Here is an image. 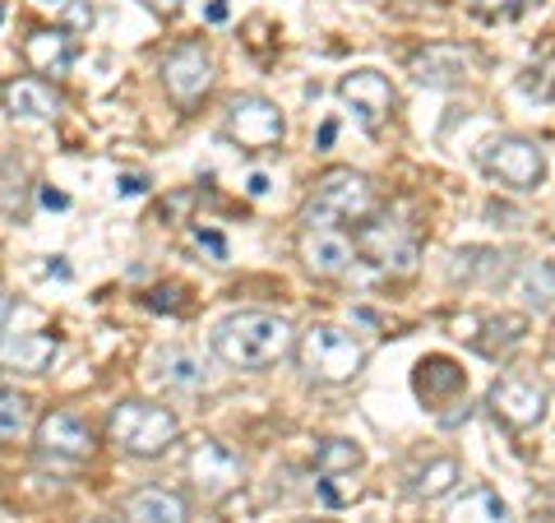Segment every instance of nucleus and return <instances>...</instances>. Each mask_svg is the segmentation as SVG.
<instances>
[{
    "instance_id": "1",
    "label": "nucleus",
    "mask_w": 555,
    "mask_h": 523,
    "mask_svg": "<svg viewBox=\"0 0 555 523\" xmlns=\"http://www.w3.org/2000/svg\"><path fill=\"white\" fill-rule=\"evenodd\" d=\"M292 343H297V329L273 310H232L228 320L214 324V353L236 371L278 366L292 353Z\"/></svg>"
},
{
    "instance_id": "2",
    "label": "nucleus",
    "mask_w": 555,
    "mask_h": 523,
    "mask_svg": "<svg viewBox=\"0 0 555 523\" xmlns=\"http://www.w3.org/2000/svg\"><path fill=\"white\" fill-rule=\"evenodd\" d=\"M292 353H297V366L306 371V380H315V385H352L366 371V347L338 324L301 329Z\"/></svg>"
},
{
    "instance_id": "3",
    "label": "nucleus",
    "mask_w": 555,
    "mask_h": 523,
    "mask_svg": "<svg viewBox=\"0 0 555 523\" xmlns=\"http://www.w3.org/2000/svg\"><path fill=\"white\" fill-rule=\"evenodd\" d=\"M107 435L130 459H163L181 441V417L163 404H149V398H126L120 408H112Z\"/></svg>"
},
{
    "instance_id": "4",
    "label": "nucleus",
    "mask_w": 555,
    "mask_h": 523,
    "mask_svg": "<svg viewBox=\"0 0 555 523\" xmlns=\"http://www.w3.org/2000/svg\"><path fill=\"white\" fill-rule=\"evenodd\" d=\"M375 214V186L352 167H334L315 181V195L306 204V228H343L366 222Z\"/></svg>"
},
{
    "instance_id": "5",
    "label": "nucleus",
    "mask_w": 555,
    "mask_h": 523,
    "mask_svg": "<svg viewBox=\"0 0 555 523\" xmlns=\"http://www.w3.org/2000/svg\"><path fill=\"white\" fill-rule=\"evenodd\" d=\"M481 171L491 181H500L505 190H537L546 177V153L542 144H532L524 135H500V139H486L481 153H477Z\"/></svg>"
},
{
    "instance_id": "6",
    "label": "nucleus",
    "mask_w": 555,
    "mask_h": 523,
    "mask_svg": "<svg viewBox=\"0 0 555 523\" xmlns=\"http://www.w3.org/2000/svg\"><path fill=\"white\" fill-rule=\"evenodd\" d=\"M222 130H228V139H232L236 149L264 153V149L283 144L287 120H283V112H278V102L250 93V98H236L232 107H228V126H222Z\"/></svg>"
},
{
    "instance_id": "7",
    "label": "nucleus",
    "mask_w": 555,
    "mask_h": 523,
    "mask_svg": "<svg viewBox=\"0 0 555 523\" xmlns=\"http://www.w3.org/2000/svg\"><path fill=\"white\" fill-rule=\"evenodd\" d=\"M190 482H195V492L204 500H222L232 496L241 482H246V459L236 455L232 445L222 441H199L195 449H190Z\"/></svg>"
},
{
    "instance_id": "8",
    "label": "nucleus",
    "mask_w": 555,
    "mask_h": 523,
    "mask_svg": "<svg viewBox=\"0 0 555 523\" xmlns=\"http://www.w3.org/2000/svg\"><path fill=\"white\" fill-rule=\"evenodd\" d=\"M546 404H551L546 385H537V380H528V375H500L491 385V394H486V408L514 431H528V426L542 422Z\"/></svg>"
},
{
    "instance_id": "9",
    "label": "nucleus",
    "mask_w": 555,
    "mask_h": 523,
    "mask_svg": "<svg viewBox=\"0 0 555 523\" xmlns=\"http://www.w3.org/2000/svg\"><path fill=\"white\" fill-rule=\"evenodd\" d=\"M163 84L167 93L181 102V107H190V102H199L208 89H214V56H208L204 42H185L177 47L171 56L163 61Z\"/></svg>"
},
{
    "instance_id": "10",
    "label": "nucleus",
    "mask_w": 555,
    "mask_h": 523,
    "mask_svg": "<svg viewBox=\"0 0 555 523\" xmlns=\"http://www.w3.org/2000/svg\"><path fill=\"white\" fill-rule=\"evenodd\" d=\"M338 98L357 112V120L371 135L385 126V116L393 112V84L379 75V69H352V75L338 79Z\"/></svg>"
},
{
    "instance_id": "11",
    "label": "nucleus",
    "mask_w": 555,
    "mask_h": 523,
    "mask_svg": "<svg viewBox=\"0 0 555 523\" xmlns=\"http://www.w3.org/2000/svg\"><path fill=\"white\" fill-rule=\"evenodd\" d=\"M38 449L51 459H65V463H83L93 455V431L79 422L75 412H47L38 422Z\"/></svg>"
},
{
    "instance_id": "12",
    "label": "nucleus",
    "mask_w": 555,
    "mask_h": 523,
    "mask_svg": "<svg viewBox=\"0 0 555 523\" xmlns=\"http://www.w3.org/2000/svg\"><path fill=\"white\" fill-rule=\"evenodd\" d=\"M301 259L315 278H343L352 269L357 246L343 237V228H306L301 237Z\"/></svg>"
},
{
    "instance_id": "13",
    "label": "nucleus",
    "mask_w": 555,
    "mask_h": 523,
    "mask_svg": "<svg viewBox=\"0 0 555 523\" xmlns=\"http://www.w3.org/2000/svg\"><path fill=\"white\" fill-rule=\"evenodd\" d=\"M0 98H5V112L14 120H56L61 116V93L38 75L10 79L5 89H0Z\"/></svg>"
},
{
    "instance_id": "14",
    "label": "nucleus",
    "mask_w": 555,
    "mask_h": 523,
    "mask_svg": "<svg viewBox=\"0 0 555 523\" xmlns=\"http://www.w3.org/2000/svg\"><path fill=\"white\" fill-rule=\"evenodd\" d=\"M56 353H61L56 334H10V329H0V366L42 375L47 366L56 361Z\"/></svg>"
},
{
    "instance_id": "15",
    "label": "nucleus",
    "mask_w": 555,
    "mask_h": 523,
    "mask_svg": "<svg viewBox=\"0 0 555 523\" xmlns=\"http://www.w3.org/2000/svg\"><path fill=\"white\" fill-rule=\"evenodd\" d=\"M126 523H190V505L167 486H139L126 496Z\"/></svg>"
},
{
    "instance_id": "16",
    "label": "nucleus",
    "mask_w": 555,
    "mask_h": 523,
    "mask_svg": "<svg viewBox=\"0 0 555 523\" xmlns=\"http://www.w3.org/2000/svg\"><path fill=\"white\" fill-rule=\"evenodd\" d=\"M24 61L38 69V75H65L75 65V38L65 28H38L24 42Z\"/></svg>"
},
{
    "instance_id": "17",
    "label": "nucleus",
    "mask_w": 555,
    "mask_h": 523,
    "mask_svg": "<svg viewBox=\"0 0 555 523\" xmlns=\"http://www.w3.org/2000/svg\"><path fill=\"white\" fill-rule=\"evenodd\" d=\"M463 385H467V375L449 357H426L416 366V394L430 398V404H440L444 394H459Z\"/></svg>"
},
{
    "instance_id": "18",
    "label": "nucleus",
    "mask_w": 555,
    "mask_h": 523,
    "mask_svg": "<svg viewBox=\"0 0 555 523\" xmlns=\"http://www.w3.org/2000/svg\"><path fill=\"white\" fill-rule=\"evenodd\" d=\"M454 523H509V505L491 486H473L454 500Z\"/></svg>"
},
{
    "instance_id": "19",
    "label": "nucleus",
    "mask_w": 555,
    "mask_h": 523,
    "mask_svg": "<svg viewBox=\"0 0 555 523\" xmlns=\"http://www.w3.org/2000/svg\"><path fill=\"white\" fill-rule=\"evenodd\" d=\"M518 292L528 296V306L555 310V265L551 259H532V265H524V273H518Z\"/></svg>"
},
{
    "instance_id": "20",
    "label": "nucleus",
    "mask_w": 555,
    "mask_h": 523,
    "mask_svg": "<svg viewBox=\"0 0 555 523\" xmlns=\"http://www.w3.org/2000/svg\"><path fill=\"white\" fill-rule=\"evenodd\" d=\"M361 463H366L361 445H352V441H324L320 455H315V473L320 477H352Z\"/></svg>"
},
{
    "instance_id": "21",
    "label": "nucleus",
    "mask_w": 555,
    "mask_h": 523,
    "mask_svg": "<svg viewBox=\"0 0 555 523\" xmlns=\"http://www.w3.org/2000/svg\"><path fill=\"white\" fill-rule=\"evenodd\" d=\"M28 426H33V398L0 385V441H20Z\"/></svg>"
},
{
    "instance_id": "22",
    "label": "nucleus",
    "mask_w": 555,
    "mask_h": 523,
    "mask_svg": "<svg viewBox=\"0 0 555 523\" xmlns=\"http://www.w3.org/2000/svg\"><path fill=\"white\" fill-rule=\"evenodd\" d=\"M509 255L505 251H459L454 255V278H505Z\"/></svg>"
},
{
    "instance_id": "23",
    "label": "nucleus",
    "mask_w": 555,
    "mask_h": 523,
    "mask_svg": "<svg viewBox=\"0 0 555 523\" xmlns=\"http://www.w3.org/2000/svg\"><path fill=\"white\" fill-rule=\"evenodd\" d=\"M454 482H459V463H454V459H436V463H426L422 473H416L412 496H416V500H440Z\"/></svg>"
},
{
    "instance_id": "24",
    "label": "nucleus",
    "mask_w": 555,
    "mask_h": 523,
    "mask_svg": "<svg viewBox=\"0 0 555 523\" xmlns=\"http://www.w3.org/2000/svg\"><path fill=\"white\" fill-rule=\"evenodd\" d=\"M163 380L167 385H177V390H199L204 385V361L195 353H167Z\"/></svg>"
},
{
    "instance_id": "25",
    "label": "nucleus",
    "mask_w": 555,
    "mask_h": 523,
    "mask_svg": "<svg viewBox=\"0 0 555 523\" xmlns=\"http://www.w3.org/2000/svg\"><path fill=\"white\" fill-rule=\"evenodd\" d=\"M473 14H481V20H518V14H528L537 0H463Z\"/></svg>"
},
{
    "instance_id": "26",
    "label": "nucleus",
    "mask_w": 555,
    "mask_h": 523,
    "mask_svg": "<svg viewBox=\"0 0 555 523\" xmlns=\"http://www.w3.org/2000/svg\"><path fill=\"white\" fill-rule=\"evenodd\" d=\"M320 500L328 510H343V505L357 500V482L352 477H320Z\"/></svg>"
},
{
    "instance_id": "27",
    "label": "nucleus",
    "mask_w": 555,
    "mask_h": 523,
    "mask_svg": "<svg viewBox=\"0 0 555 523\" xmlns=\"http://www.w3.org/2000/svg\"><path fill=\"white\" fill-rule=\"evenodd\" d=\"M195 241H199V246L214 255V259H228V241H222L214 228H195Z\"/></svg>"
},
{
    "instance_id": "28",
    "label": "nucleus",
    "mask_w": 555,
    "mask_h": 523,
    "mask_svg": "<svg viewBox=\"0 0 555 523\" xmlns=\"http://www.w3.org/2000/svg\"><path fill=\"white\" fill-rule=\"evenodd\" d=\"M65 24L69 28H89L93 24V10L83 5V0H69V5H65Z\"/></svg>"
},
{
    "instance_id": "29",
    "label": "nucleus",
    "mask_w": 555,
    "mask_h": 523,
    "mask_svg": "<svg viewBox=\"0 0 555 523\" xmlns=\"http://www.w3.org/2000/svg\"><path fill=\"white\" fill-rule=\"evenodd\" d=\"M116 190H120V200L144 195V190H149V177H120V181H116Z\"/></svg>"
},
{
    "instance_id": "30",
    "label": "nucleus",
    "mask_w": 555,
    "mask_h": 523,
    "mask_svg": "<svg viewBox=\"0 0 555 523\" xmlns=\"http://www.w3.org/2000/svg\"><path fill=\"white\" fill-rule=\"evenodd\" d=\"M42 204L47 208H69V195H61V190H42Z\"/></svg>"
},
{
    "instance_id": "31",
    "label": "nucleus",
    "mask_w": 555,
    "mask_h": 523,
    "mask_svg": "<svg viewBox=\"0 0 555 523\" xmlns=\"http://www.w3.org/2000/svg\"><path fill=\"white\" fill-rule=\"evenodd\" d=\"M334 139H338V120H324V126H320V149H328Z\"/></svg>"
},
{
    "instance_id": "32",
    "label": "nucleus",
    "mask_w": 555,
    "mask_h": 523,
    "mask_svg": "<svg viewBox=\"0 0 555 523\" xmlns=\"http://www.w3.org/2000/svg\"><path fill=\"white\" fill-rule=\"evenodd\" d=\"M246 190H250V195H269V177H264V171H255V177L246 181Z\"/></svg>"
},
{
    "instance_id": "33",
    "label": "nucleus",
    "mask_w": 555,
    "mask_h": 523,
    "mask_svg": "<svg viewBox=\"0 0 555 523\" xmlns=\"http://www.w3.org/2000/svg\"><path fill=\"white\" fill-rule=\"evenodd\" d=\"M144 5H149V10H158V14H177L181 0H144Z\"/></svg>"
},
{
    "instance_id": "34",
    "label": "nucleus",
    "mask_w": 555,
    "mask_h": 523,
    "mask_svg": "<svg viewBox=\"0 0 555 523\" xmlns=\"http://www.w3.org/2000/svg\"><path fill=\"white\" fill-rule=\"evenodd\" d=\"M208 20L222 24V20H228V5H222V0H214V5H208Z\"/></svg>"
},
{
    "instance_id": "35",
    "label": "nucleus",
    "mask_w": 555,
    "mask_h": 523,
    "mask_svg": "<svg viewBox=\"0 0 555 523\" xmlns=\"http://www.w3.org/2000/svg\"><path fill=\"white\" fill-rule=\"evenodd\" d=\"M93 523H126V519H93Z\"/></svg>"
},
{
    "instance_id": "36",
    "label": "nucleus",
    "mask_w": 555,
    "mask_h": 523,
    "mask_svg": "<svg viewBox=\"0 0 555 523\" xmlns=\"http://www.w3.org/2000/svg\"><path fill=\"white\" fill-rule=\"evenodd\" d=\"M0 24H5V5H0Z\"/></svg>"
}]
</instances>
